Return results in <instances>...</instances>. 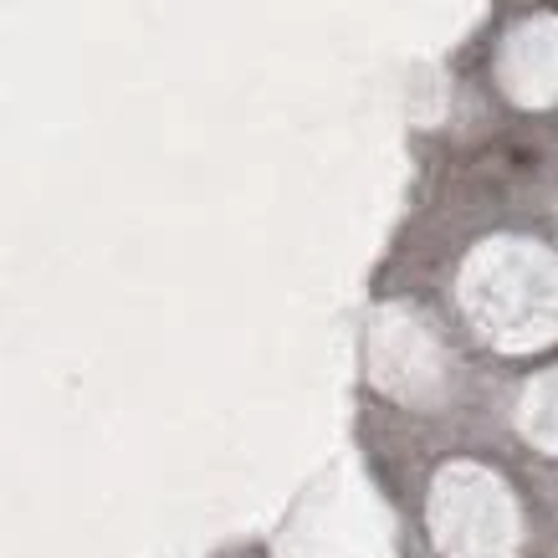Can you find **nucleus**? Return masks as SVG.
<instances>
[]
</instances>
